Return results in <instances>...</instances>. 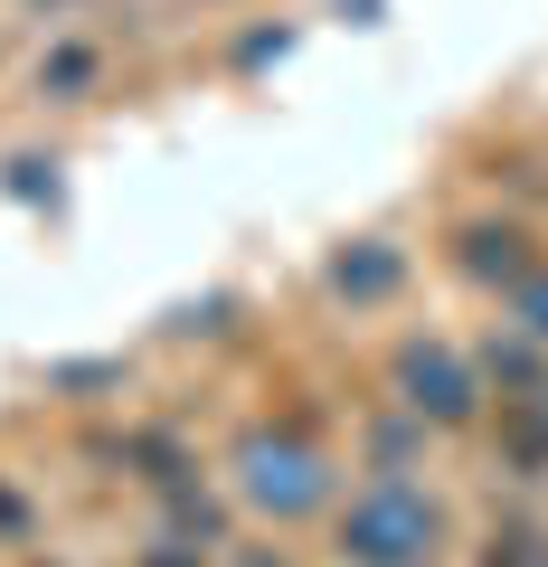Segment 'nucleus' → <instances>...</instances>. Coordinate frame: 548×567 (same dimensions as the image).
I'll return each instance as SVG.
<instances>
[{
  "instance_id": "obj_1",
  "label": "nucleus",
  "mask_w": 548,
  "mask_h": 567,
  "mask_svg": "<svg viewBox=\"0 0 548 567\" xmlns=\"http://www.w3.org/2000/svg\"><path fill=\"white\" fill-rule=\"evenodd\" d=\"M341 539H350V558H369V567H406V558H426V539H435V502H426V492L379 483V492L350 502Z\"/></svg>"
},
{
  "instance_id": "obj_2",
  "label": "nucleus",
  "mask_w": 548,
  "mask_h": 567,
  "mask_svg": "<svg viewBox=\"0 0 548 567\" xmlns=\"http://www.w3.org/2000/svg\"><path fill=\"white\" fill-rule=\"evenodd\" d=\"M237 473H246V502H265V511H312L322 502V454H303V445H275V435H256V445L237 454Z\"/></svg>"
},
{
  "instance_id": "obj_3",
  "label": "nucleus",
  "mask_w": 548,
  "mask_h": 567,
  "mask_svg": "<svg viewBox=\"0 0 548 567\" xmlns=\"http://www.w3.org/2000/svg\"><path fill=\"white\" fill-rule=\"evenodd\" d=\"M397 379L416 388V406H426V416H464V406H473L464 369H454L445 350H406V360H397Z\"/></svg>"
},
{
  "instance_id": "obj_4",
  "label": "nucleus",
  "mask_w": 548,
  "mask_h": 567,
  "mask_svg": "<svg viewBox=\"0 0 548 567\" xmlns=\"http://www.w3.org/2000/svg\"><path fill=\"white\" fill-rule=\"evenodd\" d=\"M387 284H397V256H341V293H387Z\"/></svg>"
},
{
  "instance_id": "obj_5",
  "label": "nucleus",
  "mask_w": 548,
  "mask_h": 567,
  "mask_svg": "<svg viewBox=\"0 0 548 567\" xmlns=\"http://www.w3.org/2000/svg\"><path fill=\"white\" fill-rule=\"evenodd\" d=\"M492 567H548V539H529V529L520 539H492Z\"/></svg>"
},
{
  "instance_id": "obj_6",
  "label": "nucleus",
  "mask_w": 548,
  "mask_h": 567,
  "mask_svg": "<svg viewBox=\"0 0 548 567\" xmlns=\"http://www.w3.org/2000/svg\"><path fill=\"white\" fill-rule=\"evenodd\" d=\"M529 331H548V284H529Z\"/></svg>"
}]
</instances>
